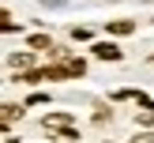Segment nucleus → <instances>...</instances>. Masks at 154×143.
<instances>
[{
  "label": "nucleus",
  "mask_w": 154,
  "mask_h": 143,
  "mask_svg": "<svg viewBox=\"0 0 154 143\" xmlns=\"http://www.w3.org/2000/svg\"><path fill=\"white\" fill-rule=\"evenodd\" d=\"M132 143H154V132H135Z\"/></svg>",
  "instance_id": "obj_8"
},
{
  "label": "nucleus",
  "mask_w": 154,
  "mask_h": 143,
  "mask_svg": "<svg viewBox=\"0 0 154 143\" xmlns=\"http://www.w3.org/2000/svg\"><path fill=\"white\" fill-rule=\"evenodd\" d=\"M72 38H75V42H87L90 30H87V26H75V30H72Z\"/></svg>",
  "instance_id": "obj_9"
},
{
  "label": "nucleus",
  "mask_w": 154,
  "mask_h": 143,
  "mask_svg": "<svg viewBox=\"0 0 154 143\" xmlns=\"http://www.w3.org/2000/svg\"><path fill=\"white\" fill-rule=\"evenodd\" d=\"M139 124L154 128V105H143V113H139Z\"/></svg>",
  "instance_id": "obj_6"
},
{
  "label": "nucleus",
  "mask_w": 154,
  "mask_h": 143,
  "mask_svg": "<svg viewBox=\"0 0 154 143\" xmlns=\"http://www.w3.org/2000/svg\"><path fill=\"white\" fill-rule=\"evenodd\" d=\"M68 0H42V8H64Z\"/></svg>",
  "instance_id": "obj_10"
},
{
  "label": "nucleus",
  "mask_w": 154,
  "mask_h": 143,
  "mask_svg": "<svg viewBox=\"0 0 154 143\" xmlns=\"http://www.w3.org/2000/svg\"><path fill=\"white\" fill-rule=\"evenodd\" d=\"M15 117H23V109H19V105H11V102H8V105H4V124H11Z\"/></svg>",
  "instance_id": "obj_5"
},
{
  "label": "nucleus",
  "mask_w": 154,
  "mask_h": 143,
  "mask_svg": "<svg viewBox=\"0 0 154 143\" xmlns=\"http://www.w3.org/2000/svg\"><path fill=\"white\" fill-rule=\"evenodd\" d=\"M132 30H135L132 19H113L109 23V34H120V38H124V34H132Z\"/></svg>",
  "instance_id": "obj_3"
},
{
  "label": "nucleus",
  "mask_w": 154,
  "mask_h": 143,
  "mask_svg": "<svg viewBox=\"0 0 154 143\" xmlns=\"http://www.w3.org/2000/svg\"><path fill=\"white\" fill-rule=\"evenodd\" d=\"M94 57H102V60H120V49L113 42H98L94 45Z\"/></svg>",
  "instance_id": "obj_2"
},
{
  "label": "nucleus",
  "mask_w": 154,
  "mask_h": 143,
  "mask_svg": "<svg viewBox=\"0 0 154 143\" xmlns=\"http://www.w3.org/2000/svg\"><path fill=\"white\" fill-rule=\"evenodd\" d=\"M42 124L49 128V132L57 128V132H64L68 139H75V128H72V113H49V117H45Z\"/></svg>",
  "instance_id": "obj_1"
},
{
  "label": "nucleus",
  "mask_w": 154,
  "mask_h": 143,
  "mask_svg": "<svg viewBox=\"0 0 154 143\" xmlns=\"http://www.w3.org/2000/svg\"><path fill=\"white\" fill-rule=\"evenodd\" d=\"M26 42H30V49H53V42H49V34H30Z\"/></svg>",
  "instance_id": "obj_4"
},
{
  "label": "nucleus",
  "mask_w": 154,
  "mask_h": 143,
  "mask_svg": "<svg viewBox=\"0 0 154 143\" xmlns=\"http://www.w3.org/2000/svg\"><path fill=\"white\" fill-rule=\"evenodd\" d=\"M30 64V53H15L11 57V68H26Z\"/></svg>",
  "instance_id": "obj_7"
}]
</instances>
